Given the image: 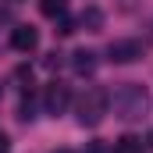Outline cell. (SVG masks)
I'll use <instances>...</instances> for the list:
<instances>
[{"label": "cell", "instance_id": "6da1fadb", "mask_svg": "<svg viewBox=\"0 0 153 153\" xmlns=\"http://www.w3.org/2000/svg\"><path fill=\"white\" fill-rule=\"evenodd\" d=\"M146 107H150V93H146V85H135V82H128V85H121L114 93V111L121 121H139V117L146 114Z\"/></svg>", "mask_w": 153, "mask_h": 153}, {"label": "cell", "instance_id": "7a4b0ae2", "mask_svg": "<svg viewBox=\"0 0 153 153\" xmlns=\"http://www.w3.org/2000/svg\"><path fill=\"white\" fill-rule=\"evenodd\" d=\"M107 107H111V93L100 89V85H93V89H85V96L78 100V121L89 125V128H96V125L103 121V114H107Z\"/></svg>", "mask_w": 153, "mask_h": 153}, {"label": "cell", "instance_id": "3957f363", "mask_svg": "<svg viewBox=\"0 0 153 153\" xmlns=\"http://www.w3.org/2000/svg\"><path fill=\"white\" fill-rule=\"evenodd\" d=\"M68 103H71V93H68V85H61V82H53V85H46V93H43V107H46V114L57 117L68 111Z\"/></svg>", "mask_w": 153, "mask_h": 153}, {"label": "cell", "instance_id": "277c9868", "mask_svg": "<svg viewBox=\"0 0 153 153\" xmlns=\"http://www.w3.org/2000/svg\"><path fill=\"white\" fill-rule=\"evenodd\" d=\"M107 53H111L114 64H132V61L143 57V43H139V39H114Z\"/></svg>", "mask_w": 153, "mask_h": 153}, {"label": "cell", "instance_id": "5b68a950", "mask_svg": "<svg viewBox=\"0 0 153 153\" xmlns=\"http://www.w3.org/2000/svg\"><path fill=\"white\" fill-rule=\"evenodd\" d=\"M11 46L18 50V53H32L39 46V32L32 29V25H18L14 32H11Z\"/></svg>", "mask_w": 153, "mask_h": 153}, {"label": "cell", "instance_id": "8992f818", "mask_svg": "<svg viewBox=\"0 0 153 153\" xmlns=\"http://www.w3.org/2000/svg\"><path fill=\"white\" fill-rule=\"evenodd\" d=\"M71 68H75L78 75H93L96 71V53L93 50H75L71 53Z\"/></svg>", "mask_w": 153, "mask_h": 153}, {"label": "cell", "instance_id": "52a82bcc", "mask_svg": "<svg viewBox=\"0 0 153 153\" xmlns=\"http://www.w3.org/2000/svg\"><path fill=\"white\" fill-rule=\"evenodd\" d=\"M78 25H82L85 32H100V29H103V11H100V7H85V11L78 14Z\"/></svg>", "mask_w": 153, "mask_h": 153}, {"label": "cell", "instance_id": "ba28073f", "mask_svg": "<svg viewBox=\"0 0 153 153\" xmlns=\"http://www.w3.org/2000/svg\"><path fill=\"white\" fill-rule=\"evenodd\" d=\"M114 153H143V139H135V135H121L114 143Z\"/></svg>", "mask_w": 153, "mask_h": 153}, {"label": "cell", "instance_id": "9c48e42d", "mask_svg": "<svg viewBox=\"0 0 153 153\" xmlns=\"http://www.w3.org/2000/svg\"><path fill=\"white\" fill-rule=\"evenodd\" d=\"M64 7H68V0H39V11L46 18H64Z\"/></svg>", "mask_w": 153, "mask_h": 153}, {"label": "cell", "instance_id": "30bf717a", "mask_svg": "<svg viewBox=\"0 0 153 153\" xmlns=\"http://www.w3.org/2000/svg\"><path fill=\"white\" fill-rule=\"evenodd\" d=\"M43 64H46V68H57V64H61V53H50V57H46Z\"/></svg>", "mask_w": 153, "mask_h": 153}, {"label": "cell", "instance_id": "8fae6325", "mask_svg": "<svg viewBox=\"0 0 153 153\" xmlns=\"http://www.w3.org/2000/svg\"><path fill=\"white\" fill-rule=\"evenodd\" d=\"M7 150H11V139H7V135L0 132V153H7Z\"/></svg>", "mask_w": 153, "mask_h": 153}, {"label": "cell", "instance_id": "7c38bea8", "mask_svg": "<svg viewBox=\"0 0 153 153\" xmlns=\"http://www.w3.org/2000/svg\"><path fill=\"white\" fill-rule=\"evenodd\" d=\"M89 153H107V146H100V143H93V146H89Z\"/></svg>", "mask_w": 153, "mask_h": 153}, {"label": "cell", "instance_id": "4fadbf2b", "mask_svg": "<svg viewBox=\"0 0 153 153\" xmlns=\"http://www.w3.org/2000/svg\"><path fill=\"white\" fill-rule=\"evenodd\" d=\"M150 150H153V132H150Z\"/></svg>", "mask_w": 153, "mask_h": 153}, {"label": "cell", "instance_id": "5bb4252c", "mask_svg": "<svg viewBox=\"0 0 153 153\" xmlns=\"http://www.w3.org/2000/svg\"><path fill=\"white\" fill-rule=\"evenodd\" d=\"M57 153H71V150H57Z\"/></svg>", "mask_w": 153, "mask_h": 153}, {"label": "cell", "instance_id": "9a60e30c", "mask_svg": "<svg viewBox=\"0 0 153 153\" xmlns=\"http://www.w3.org/2000/svg\"><path fill=\"white\" fill-rule=\"evenodd\" d=\"M150 29H153V25H150ZM150 36H153V32H150Z\"/></svg>", "mask_w": 153, "mask_h": 153}]
</instances>
